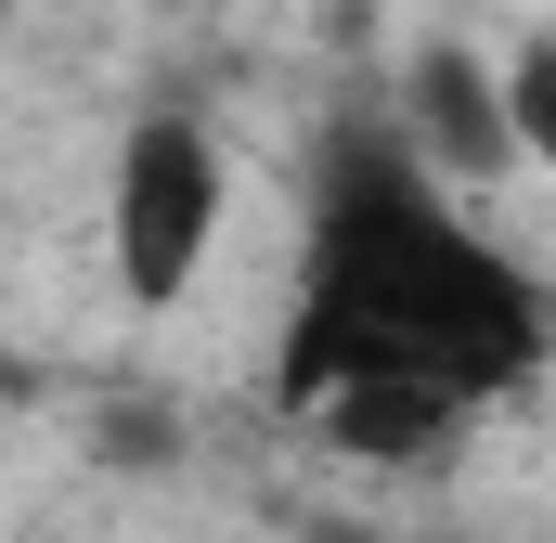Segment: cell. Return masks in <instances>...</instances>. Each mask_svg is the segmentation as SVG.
Segmentation results:
<instances>
[{
  "mask_svg": "<svg viewBox=\"0 0 556 543\" xmlns=\"http://www.w3.org/2000/svg\"><path fill=\"white\" fill-rule=\"evenodd\" d=\"M544 285L402 142H350L285 311V402L350 453H427L544 363Z\"/></svg>",
  "mask_w": 556,
  "mask_h": 543,
  "instance_id": "obj_1",
  "label": "cell"
},
{
  "mask_svg": "<svg viewBox=\"0 0 556 543\" xmlns=\"http://www.w3.org/2000/svg\"><path fill=\"white\" fill-rule=\"evenodd\" d=\"M220 220H233V155H220V130L207 117H142L117 142V168H104V260H117V285H130L142 311L194 298Z\"/></svg>",
  "mask_w": 556,
  "mask_h": 543,
  "instance_id": "obj_2",
  "label": "cell"
},
{
  "mask_svg": "<svg viewBox=\"0 0 556 543\" xmlns=\"http://www.w3.org/2000/svg\"><path fill=\"white\" fill-rule=\"evenodd\" d=\"M402 155H415L440 194H479V181H505L518 168V117H505V65H479V52H415L402 65Z\"/></svg>",
  "mask_w": 556,
  "mask_h": 543,
  "instance_id": "obj_3",
  "label": "cell"
},
{
  "mask_svg": "<svg viewBox=\"0 0 556 543\" xmlns=\"http://www.w3.org/2000/svg\"><path fill=\"white\" fill-rule=\"evenodd\" d=\"M505 117H518V155H556V39L505 65Z\"/></svg>",
  "mask_w": 556,
  "mask_h": 543,
  "instance_id": "obj_4",
  "label": "cell"
},
{
  "mask_svg": "<svg viewBox=\"0 0 556 543\" xmlns=\"http://www.w3.org/2000/svg\"><path fill=\"white\" fill-rule=\"evenodd\" d=\"M337 543H479V531H337Z\"/></svg>",
  "mask_w": 556,
  "mask_h": 543,
  "instance_id": "obj_5",
  "label": "cell"
},
{
  "mask_svg": "<svg viewBox=\"0 0 556 543\" xmlns=\"http://www.w3.org/2000/svg\"><path fill=\"white\" fill-rule=\"evenodd\" d=\"M0 26H13V0H0Z\"/></svg>",
  "mask_w": 556,
  "mask_h": 543,
  "instance_id": "obj_6",
  "label": "cell"
}]
</instances>
